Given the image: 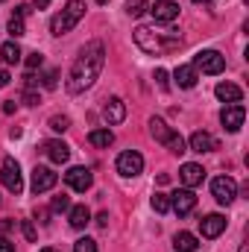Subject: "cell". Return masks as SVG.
<instances>
[{
	"instance_id": "1",
	"label": "cell",
	"mask_w": 249,
	"mask_h": 252,
	"mask_svg": "<svg viewBox=\"0 0 249 252\" xmlns=\"http://www.w3.org/2000/svg\"><path fill=\"white\" fill-rule=\"evenodd\" d=\"M103 62H106V47L103 41H91L82 47V53L76 56V62L67 73V91L70 94H79L85 88H91L103 70Z\"/></svg>"
},
{
	"instance_id": "2",
	"label": "cell",
	"mask_w": 249,
	"mask_h": 252,
	"mask_svg": "<svg viewBox=\"0 0 249 252\" xmlns=\"http://www.w3.org/2000/svg\"><path fill=\"white\" fill-rule=\"evenodd\" d=\"M135 44L144 50V53H164V50H173L182 44V38L176 32H156L153 27H138L135 30Z\"/></svg>"
},
{
	"instance_id": "3",
	"label": "cell",
	"mask_w": 249,
	"mask_h": 252,
	"mask_svg": "<svg viewBox=\"0 0 249 252\" xmlns=\"http://www.w3.org/2000/svg\"><path fill=\"white\" fill-rule=\"evenodd\" d=\"M82 15H85V3L82 0H70L67 6H64L62 12L50 21V30H53V35H64V32H70L79 21H82Z\"/></svg>"
},
{
	"instance_id": "4",
	"label": "cell",
	"mask_w": 249,
	"mask_h": 252,
	"mask_svg": "<svg viewBox=\"0 0 249 252\" xmlns=\"http://www.w3.org/2000/svg\"><path fill=\"white\" fill-rule=\"evenodd\" d=\"M193 67L208 73V76H217V73L226 70V56H220L217 50H202V53L193 56Z\"/></svg>"
},
{
	"instance_id": "5",
	"label": "cell",
	"mask_w": 249,
	"mask_h": 252,
	"mask_svg": "<svg viewBox=\"0 0 249 252\" xmlns=\"http://www.w3.org/2000/svg\"><path fill=\"white\" fill-rule=\"evenodd\" d=\"M0 182L6 185V190H12V193H21V190H24L21 167H18V161H15L12 156H6V158H3V164H0Z\"/></svg>"
},
{
	"instance_id": "6",
	"label": "cell",
	"mask_w": 249,
	"mask_h": 252,
	"mask_svg": "<svg viewBox=\"0 0 249 252\" xmlns=\"http://www.w3.org/2000/svg\"><path fill=\"white\" fill-rule=\"evenodd\" d=\"M211 193H214V199H217L220 205H229V202H235V196H238V185H235L232 176H217V179L211 182Z\"/></svg>"
},
{
	"instance_id": "7",
	"label": "cell",
	"mask_w": 249,
	"mask_h": 252,
	"mask_svg": "<svg viewBox=\"0 0 249 252\" xmlns=\"http://www.w3.org/2000/svg\"><path fill=\"white\" fill-rule=\"evenodd\" d=\"M144 170V156L138 150H126L118 156V173L121 176H138Z\"/></svg>"
},
{
	"instance_id": "8",
	"label": "cell",
	"mask_w": 249,
	"mask_h": 252,
	"mask_svg": "<svg viewBox=\"0 0 249 252\" xmlns=\"http://www.w3.org/2000/svg\"><path fill=\"white\" fill-rule=\"evenodd\" d=\"M64 182H67V188L85 193V190L94 185V176H91V170H88V167H70V170L64 173Z\"/></svg>"
},
{
	"instance_id": "9",
	"label": "cell",
	"mask_w": 249,
	"mask_h": 252,
	"mask_svg": "<svg viewBox=\"0 0 249 252\" xmlns=\"http://www.w3.org/2000/svg\"><path fill=\"white\" fill-rule=\"evenodd\" d=\"M220 121H223V126H226L229 132H238V129L244 126V121H247V109H244L241 103H229V106L220 112Z\"/></svg>"
},
{
	"instance_id": "10",
	"label": "cell",
	"mask_w": 249,
	"mask_h": 252,
	"mask_svg": "<svg viewBox=\"0 0 249 252\" xmlns=\"http://www.w3.org/2000/svg\"><path fill=\"white\" fill-rule=\"evenodd\" d=\"M56 182H59V176L50 170V167H35L32 170V193H47V190L56 188Z\"/></svg>"
},
{
	"instance_id": "11",
	"label": "cell",
	"mask_w": 249,
	"mask_h": 252,
	"mask_svg": "<svg viewBox=\"0 0 249 252\" xmlns=\"http://www.w3.org/2000/svg\"><path fill=\"white\" fill-rule=\"evenodd\" d=\"M170 208H173L179 217H187V214L196 208V196H193V190H190V188L176 190V193L170 196Z\"/></svg>"
},
{
	"instance_id": "12",
	"label": "cell",
	"mask_w": 249,
	"mask_h": 252,
	"mask_svg": "<svg viewBox=\"0 0 249 252\" xmlns=\"http://www.w3.org/2000/svg\"><path fill=\"white\" fill-rule=\"evenodd\" d=\"M150 12H153V18L158 24H170V21L179 18V3H173V0H156L150 6Z\"/></svg>"
},
{
	"instance_id": "13",
	"label": "cell",
	"mask_w": 249,
	"mask_h": 252,
	"mask_svg": "<svg viewBox=\"0 0 249 252\" xmlns=\"http://www.w3.org/2000/svg\"><path fill=\"white\" fill-rule=\"evenodd\" d=\"M103 118H106V124H109V126L124 124V118H126V103L121 100V97H109V100H106V106H103Z\"/></svg>"
},
{
	"instance_id": "14",
	"label": "cell",
	"mask_w": 249,
	"mask_h": 252,
	"mask_svg": "<svg viewBox=\"0 0 249 252\" xmlns=\"http://www.w3.org/2000/svg\"><path fill=\"white\" fill-rule=\"evenodd\" d=\"M199 232H202V238H220V235L226 232V217H223V214H208V217H202V220H199Z\"/></svg>"
},
{
	"instance_id": "15",
	"label": "cell",
	"mask_w": 249,
	"mask_h": 252,
	"mask_svg": "<svg viewBox=\"0 0 249 252\" xmlns=\"http://www.w3.org/2000/svg\"><path fill=\"white\" fill-rule=\"evenodd\" d=\"M179 179H182V185H185V188H196V185H202L205 170H202L199 164L187 161V164H182V170H179Z\"/></svg>"
},
{
	"instance_id": "16",
	"label": "cell",
	"mask_w": 249,
	"mask_h": 252,
	"mask_svg": "<svg viewBox=\"0 0 249 252\" xmlns=\"http://www.w3.org/2000/svg\"><path fill=\"white\" fill-rule=\"evenodd\" d=\"M44 153H47V158L53 164H64L70 158V147L64 141H44Z\"/></svg>"
},
{
	"instance_id": "17",
	"label": "cell",
	"mask_w": 249,
	"mask_h": 252,
	"mask_svg": "<svg viewBox=\"0 0 249 252\" xmlns=\"http://www.w3.org/2000/svg\"><path fill=\"white\" fill-rule=\"evenodd\" d=\"M173 79H176L179 88H193L196 79H199V70H196L193 64H179V67L173 70Z\"/></svg>"
},
{
	"instance_id": "18",
	"label": "cell",
	"mask_w": 249,
	"mask_h": 252,
	"mask_svg": "<svg viewBox=\"0 0 249 252\" xmlns=\"http://www.w3.org/2000/svg\"><path fill=\"white\" fill-rule=\"evenodd\" d=\"M214 94H217V100H223V103H241V100H244V91H241L235 82H220V85L214 88Z\"/></svg>"
},
{
	"instance_id": "19",
	"label": "cell",
	"mask_w": 249,
	"mask_h": 252,
	"mask_svg": "<svg viewBox=\"0 0 249 252\" xmlns=\"http://www.w3.org/2000/svg\"><path fill=\"white\" fill-rule=\"evenodd\" d=\"M214 147H217V141H214L208 132H193V135H190V150H193V153H211Z\"/></svg>"
},
{
	"instance_id": "20",
	"label": "cell",
	"mask_w": 249,
	"mask_h": 252,
	"mask_svg": "<svg viewBox=\"0 0 249 252\" xmlns=\"http://www.w3.org/2000/svg\"><path fill=\"white\" fill-rule=\"evenodd\" d=\"M150 135H153L158 144H167V141H170V135H173V129L164 124L161 118H153V121H150Z\"/></svg>"
},
{
	"instance_id": "21",
	"label": "cell",
	"mask_w": 249,
	"mask_h": 252,
	"mask_svg": "<svg viewBox=\"0 0 249 252\" xmlns=\"http://www.w3.org/2000/svg\"><path fill=\"white\" fill-rule=\"evenodd\" d=\"M199 247V241H196V235H190V232H179L176 238H173V250L176 252H196Z\"/></svg>"
},
{
	"instance_id": "22",
	"label": "cell",
	"mask_w": 249,
	"mask_h": 252,
	"mask_svg": "<svg viewBox=\"0 0 249 252\" xmlns=\"http://www.w3.org/2000/svg\"><path fill=\"white\" fill-rule=\"evenodd\" d=\"M67 220H70V226H73V229H85V226H88V220H91V211H88L85 205H73Z\"/></svg>"
},
{
	"instance_id": "23",
	"label": "cell",
	"mask_w": 249,
	"mask_h": 252,
	"mask_svg": "<svg viewBox=\"0 0 249 252\" xmlns=\"http://www.w3.org/2000/svg\"><path fill=\"white\" fill-rule=\"evenodd\" d=\"M88 141H91L94 147L106 150V147H112V144H115V135H112V129H94V132L88 135Z\"/></svg>"
},
{
	"instance_id": "24",
	"label": "cell",
	"mask_w": 249,
	"mask_h": 252,
	"mask_svg": "<svg viewBox=\"0 0 249 252\" xmlns=\"http://www.w3.org/2000/svg\"><path fill=\"white\" fill-rule=\"evenodd\" d=\"M21 47L15 44V41H6V44H0V59L6 64H15V62H21Z\"/></svg>"
},
{
	"instance_id": "25",
	"label": "cell",
	"mask_w": 249,
	"mask_h": 252,
	"mask_svg": "<svg viewBox=\"0 0 249 252\" xmlns=\"http://www.w3.org/2000/svg\"><path fill=\"white\" fill-rule=\"evenodd\" d=\"M126 12H129L132 18H141L144 12H150V3H147V0H126Z\"/></svg>"
},
{
	"instance_id": "26",
	"label": "cell",
	"mask_w": 249,
	"mask_h": 252,
	"mask_svg": "<svg viewBox=\"0 0 249 252\" xmlns=\"http://www.w3.org/2000/svg\"><path fill=\"white\" fill-rule=\"evenodd\" d=\"M164 147H167L170 153H176V156H182V153H185V138H182L179 132H173V135H170V141H167Z\"/></svg>"
},
{
	"instance_id": "27",
	"label": "cell",
	"mask_w": 249,
	"mask_h": 252,
	"mask_svg": "<svg viewBox=\"0 0 249 252\" xmlns=\"http://www.w3.org/2000/svg\"><path fill=\"white\" fill-rule=\"evenodd\" d=\"M9 32H12V38H21V35L27 32V27H24V18L12 15V21H9Z\"/></svg>"
},
{
	"instance_id": "28",
	"label": "cell",
	"mask_w": 249,
	"mask_h": 252,
	"mask_svg": "<svg viewBox=\"0 0 249 252\" xmlns=\"http://www.w3.org/2000/svg\"><path fill=\"white\" fill-rule=\"evenodd\" d=\"M153 208H156L158 214L170 211V196H167V193H156V196H153Z\"/></svg>"
},
{
	"instance_id": "29",
	"label": "cell",
	"mask_w": 249,
	"mask_h": 252,
	"mask_svg": "<svg viewBox=\"0 0 249 252\" xmlns=\"http://www.w3.org/2000/svg\"><path fill=\"white\" fill-rule=\"evenodd\" d=\"M73 252H97V241H91V238H79V241L73 244Z\"/></svg>"
},
{
	"instance_id": "30",
	"label": "cell",
	"mask_w": 249,
	"mask_h": 252,
	"mask_svg": "<svg viewBox=\"0 0 249 252\" xmlns=\"http://www.w3.org/2000/svg\"><path fill=\"white\" fill-rule=\"evenodd\" d=\"M67 126H70V121H67L64 115H53V118H50V129H53V132H64Z\"/></svg>"
},
{
	"instance_id": "31",
	"label": "cell",
	"mask_w": 249,
	"mask_h": 252,
	"mask_svg": "<svg viewBox=\"0 0 249 252\" xmlns=\"http://www.w3.org/2000/svg\"><path fill=\"white\" fill-rule=\"evenodd\" d=\"M53 211H70V199L67 196H53Z\"/></svg>"
},
{
	"instance_id": "32",
	"label": "cell",
	"mask_w": 249,
	"mask_h": 252,
	"mask_svg": "<svg viewBox=\"0 0 249 252\" xmlns=\"http://www.w3.org/2000/svg\"><path fill=\"white\" fill-rule=\"evenodd\" d=\"M156 82H158V88H161V91H167V88H170V82H167V70H164V67H158V70H156Z\"/></svg>"
},
{
	"instance_id": "33",
	"label": "cell",
	"mask_w": 249,
	"mask_h": 252,
	"mask_svg": "<svg viewBox=\"0 0 249 252\" xmlns=\"http://www.w3.org/2000/svg\"><path fill=\"white\" fill-rule=\"evenodd\" d=\"M41 64H44V56H41V53H30V56H27V67H30V70H35V67H41Z\"/></svg>"
},
{
	"instance_id": "34",
	"label": "cell",
	"mask_w": 249,
	"mask_h": 252,
	"mask_svg": "<svg viewBox=\"0 0 249 252\" xmlns=\"http://www.w3.org/2000/svg\"><path fill=\"white\" fill-rule=\"evenodd\" d=\"M56 79H59V73L56 70H47L44 73V88H56Z\"/></svg>"
},
{
	"instance_id": "35",
	"label": "cell",
	"mask_w": 249,
	"mask_h": 252,
	"mask_svg": "<svg viewBox=\"0 0 249 252\" xmlns=\"http://www.w3.org/2000/svg\"><path fill=\"white\" fill-rule=\"evenodd\" d=\"M24 103H27V106H38V94L27 88V91H24Z\"/></svg>"
},
{
	"instance_id": "36",
	"label": "cell",
	"mask_w": 249,
	"mask_h": 252,
	"mask_svg": "<svg viewBox=\"0 0 249 252\" xmlns=\"http://www.w3.org/2000/svg\"><path fill=\"white\" fill-rule=\"evenodd\" d=\"M24 235H27V241H35V226L30 220H24Z\"/></svg>"
},
{
	"instance_id": "37",
	"label": "cell",
	"mask_w": 249,
	"mask_h": 252,
	"mask_svg": "<svg viewBox=\"0 0 249 252\" xmlns=\"http://www.w3.org/2000/svg\"><path fill=\"white\" fill-rule=\"evenodd\" d=\"M0 252H15V244L6 241V238H0Z\"/></svg>"
},
{
	"instance_id": "38",
	"label": "cell",
	"mask_w": 249,
	"mask_h": 252,
	"mask_svg": "<svg viewBox=\"0 0 249 252\" xmlns=\"http://www.w3.org/2000/svg\"><path fill=\"white\" fill-rule=\"evenodd\" d=\"M12 112H15V100H6L3 103V115H12Z\"/></svg>"
},
{
	"instance_id": "39",
	"label": "cell",
	"mask_w": 249,
	"mask_h": 252,
	"mask_svg": "<svg viewBox=\"0 0 249 252\" xmlns=\"http://www.w3.org/2000/svg\"><path fill=\"white\" fill-rule=\"evenodd\" d=\"M9 79H12V76H9L6 70H0V88H6V85H9Z\"/></svg>"
},
{
	"instance_id": "40",
	"label": "cell",
	"mask_w": 249,
	"mask_h": 252,
	"mask_svg": "<svg viewBox=\"0 0 249 252\" xmlns=\"http://www.w3.org/2000/svg\"><path fill=\"white\" fill-rule=\"evenodd\" d=\"M12 229V220H0V232H9Z\"/></svg>"
},
{
	"instance_id": "41",
	"label": "cell",
	"mask_w": 249,
	"mask_h": 252,
	"mask_svg": "<svg viewBox=\"0 0 249 252\" xmlns=\"http://www.w3.org/2000/svg\"><path fill=\"white\" fill-rule=\"evenodd\" d=\"M32 3H35V9H47L50 6V0H32Z\"/></svg>"
},
{
	"instance_id": "42",
	"label": "cell",
	"mask_w": 249,
	"mask_h": 252,
	"mask_svg": "<svg viewBox=\"0 0 249 252\" xmlns=\"http://www.w3.org/2000/svg\"><path fill=\"white\" fill-rule=\"evenodd\" d=\"M41 252H59V250H53V247H47V250H41Z\"/></svg>"
},
{
	"instance_id": "43",
	"label": "cell",
	"mask_w": 249,
	"mask_h": 252,
	"mask_svg": "<svg viewBox=\"0 0 249 252\" xmlns=\"http://www.w3.org/2000/svg\"><path fill=\"white\" fill-rule=\"evenodd\" d=\"M193 3H208V0H193Z\"/></svg>"
},
{
	"instance_id": "44",
	"label": "cell",
	"mask_w": 249,
	"mask_h": 252,
	"mask_svg": "<svg viewBox=\"0 0 249 252\" xmlns=\"http://www.w3.org/2000/svg\"><path fill=\"white\" fill-rule=\"evenodd\" d=\"M238 252H247V247H241V250H238Z\"/></svg>"
},
{
	"instance_id": "45",
	"label": "cell",
	"mask_w": 249,
	"mask_h": 252,
	"mask_svg": "<svg viewBox=\"0 0 249 252\" xmlns=\"http://www.w3.org/2000/svg\"><path fill=\"white\" fill-rule=\"evenodd\" d=\"M97 3H109V0H97Z\"/></svg>"
}]
</instances>
